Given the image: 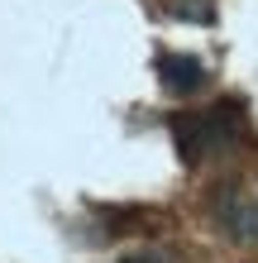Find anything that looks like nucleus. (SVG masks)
Segmentation results:
<instances>
[{
	"label": "nucleus",
	"instance_id": "4",
	"mask_svg": "<svg viewBox=\"0 0 258 263\" xmlns=\"http://www.w3.org/2000/svg\"><path fill=\"white\" fill-rule=\"evenodd\" d=\"M125 263H168V258H158V254H134V258H125Z\"/></svg>",
	"mask_w": 258,
	"mask_h": 263
},
{
	"label": "nucleus",
	"instance_id": "3",
	"mask_svg": "<svg viewBox=\"0 0 258 263\" xmlns=\"http://www.w3.org/2000/svg\"><path fill=\"white\" fill-rule=\"evenodd\" d=\"M158 77H163V86H168L172 96H191V91L206 86V67L196 63V58H182V53H163L158 58Z\"/></svg>",
	"mask_w": 258,
	"mask_h": 263
},
{
	"label": "nucleus",
	"instance_id": "5",
	"mask_svg": "<svg viewBox=\"0 0 258 263\" xmlns=\"http://www.w3.org/2000/svg\"><path fill=\"white\" fill-rule=\"evenodd\" d=\"M206 10H210V0H206Z\"/></svg>",
	"mask_w": 258,
	"mask_h": 263
},
{
	"label": "nucleus",
	"instance_id": "1",
	"mask_svg": "<svg viewBox=\"0 0 258 263\" xmlns=\"http://www.w3.org/2000/svg\"><path fill=\"white\" fill-rule=\"evenodd\" d=\"M220 220H225V230H230L234 239H249V244H258V192H230L220 201Z\"/></svg>",
	"mask_w": 258,
	"mask_h": 263
},
{
	"label": "nucleus",
	"instance_id": "2",
	"mask_svg": "<svg viewBox=\"0 0 258 263\" xmlns=\"http://www.w3.org/2000/svg\"><path fill=\"white\" fill-rule=\"evenodd\" d=\"M239 129V115L225 120V110H206V115H196V125L191 134H182V158H201V148H215L225 144V134Z\"/></svg>",
	"mask_w": 258,
	"mask_h": 263
}]
</instances>
